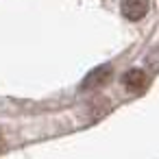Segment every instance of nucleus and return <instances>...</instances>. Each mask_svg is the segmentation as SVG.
<instances>
[{
    "instance_id": "obj_1",
    "label": "nucleus",
    "mask_w": 159,
    "mask_h": 159,
    "mask_svg": "<svg viewBox=\"0 0 159 159\" xmlns=\"http://www.w3.org/2000/svg\"><path fill=\"white\" fill-rule=\"evenodd\" d=\"M148 7H150V0H122V16L131 22H137L142 20L146 13H148Z\"/></svg>"
},
{
    "instance_id": "obj_2",
    "label": "nucleus",
    "mask_w": 159,
    "mask_h": 159,
    "mask_svg": "<svg viewBox=\"0 0 159 159\" xmlns=\"http://www.w3.org/2000/svg\"><path fill=\"white\" fill-rule=\"evenodd\" d=\"M111 66H98L96 70H92L87 76H85V81L81 83V89H96V87H100V85H105L109 79H111Z\"/></svg>"
},
{
    "instance_id": "obj_3",
    "label": "nucleus",
    "mask_w": 159,
    "mask_h": 159,
    "mask_svg": "<svg viewBox=\"0 0 159 159\" xmlns=\"http://www.w3.org/2000/svg\"><path fill=\"white\" fill-rule=\"evenodd\" d=\"M122 83H124L126 89H131V92H142V89L148 85V74H146L144 70H139V68H133V70H129V72L122 76Z\"/></svg>"
}]
</instances>
